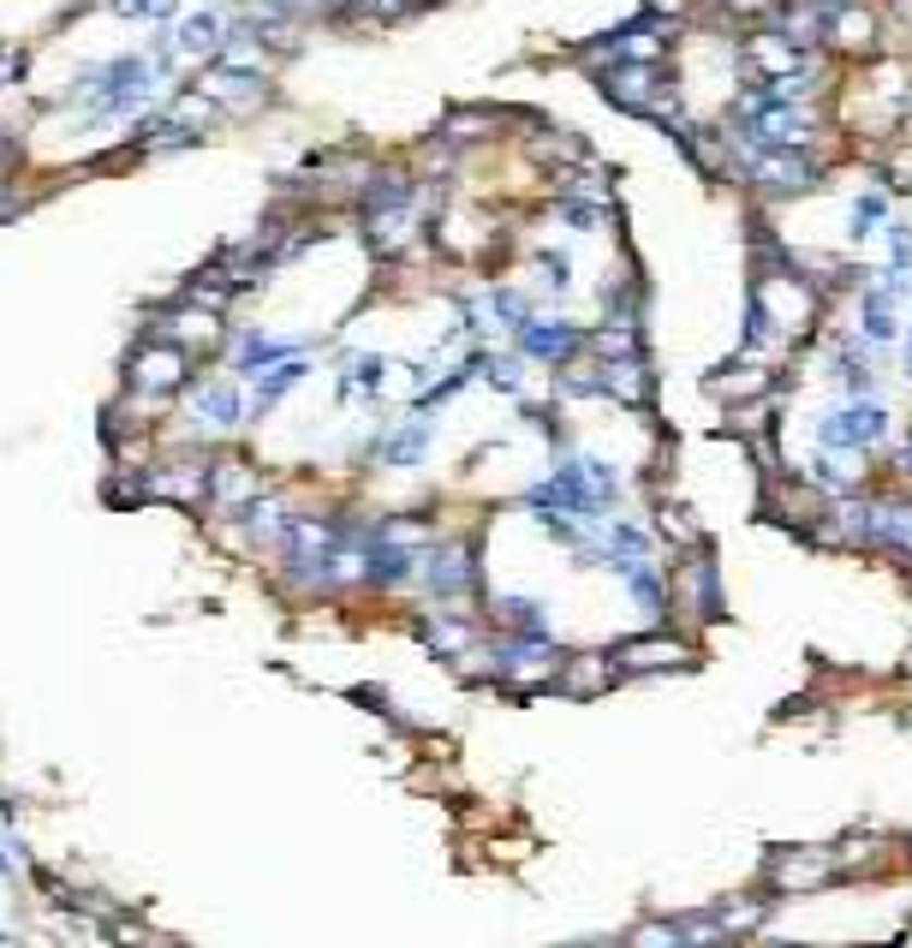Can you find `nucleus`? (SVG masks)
<instances>
[{
  "instance_id": "423d86ee",
  "label": "nucleus",
  "mask_w": 912,
  "mask_h": 948,
  "mask_svg": "<svg viewBox=\"0 0 912 948\" xmlns=\"http://www.w3.org/2000/svg\"><path fill=\"white\" fill-rule=\"evenodd\" d=\"M603 382H608V394H615V400H632V406H644V400H650V376H644L639 352H632V358H608L603 364Z\"/></svg>"
},
{
  "instance_id": "6e6552de",
  "label": "nucleus",
  "mask_w": 912,
  "mask_h": 948,
  "mask_svg": "<svg viewBox=\"0 0 912 948\" xmlns=\"http://www.w3.org/2000/svg\"><path fill=\"white\" fill-rule=\"evenodd\" d=\"M889 299H895V293H865V299H859V323H865L871 347H883V340H895V316H889Z\"/></svg>"
},
{
  "instance_id": "f03ea898",
  "label": "nucleus",
  "mask_w": 912,
  "mask_h": 948,
  "mask_svg": "<svg viewBox=\"0 0 912 948\" xmlns=\"http://www.w3.org/2000/svg\"><path fill=\"white\" fill-rule=\"evenodd\" d=\"M519 352H525V358H537V364H561V358H573V352H579V328L531 311L525 323H519Z\"/></svg>"
},
{
  "instance_id": "9d476101",
  "label": "nucleus",
  "mask_w": 912,
  "mask_h": 948,
  "mask_svg": "<svg viewBox=\"0 0 912 948\" xmlns=\"http://www.w3.org/2000/svg\"><path fill=\"white\" fill-rule=\"evenodd\" d=\"M889 263H895V269H912V227H895V233H889Z\"/></svg>"
},
{
  "instance_id": "f257e3e1",
  "label": "nucleus",
  "mask_w": 912,
  "mask_h": 948,
  "mask_svg": "<svg viewBox=\"0 0 912 948\" xmlns=\"http://www.w3.org/2000/svg\"><path fill=\"white\" fill-rule=\"evenodd\" d=\"M883 424H889V412L877 406V400H865L859 394L847 412H829V418L817 424V448H871V441L883 436Z\"/></svg>"
},
{
  "instance_id": "0eeeda50",
  "label": "nucleus",
  "mask_w": 912,
  "mask_h": 948,
  "mask_svg": "<svg viewBox=\"0 0 912 948\" xmlns=\"http://www.w3.org/2000/svg\"><path fill=\"white\" fill-rule=\"evenodd\" d=\"M889 221V185H865V192H853V209H847V233L865 239L871 227Z\"/></svg>"
},
{
  "instance_id": "9b49d317",
  "label": "nucleus",
  "mask_w": 912,
  "mask_h": 948,
  "mask_svg": "<svg viewBox=\"0 0 912 948\" xmlns=\"http://www.w3.org/2000/svg\"><path fill=\"white\" fill-rule=\"evenodd\" d=\"M662 537L668 543H692V520H686V513H674V508H662Z\"/></svg>"
},
{
  "instance_id": "7ed1b4c3",
  "label": "nucleus",
  "mask_w": 912,
  "mask_h": 948,
  "mask_svg": "<svg viewBox=\"0 0 912 948\" xmlns=\"http://www.w3.org/2000/svg\"><path fill=\"white\" fill-rule=\"evenodd\" d=\"M829 877H835V853H817V847H788L769 865L776 889H811V883H829Z\"/></svg>"
},
{
  "instance_id": "20e7f679",
  "label": "nucleus",
  "mask_w": 912,
  "mask_h": 948,
  "mask_svg": "<svg viewBox=\"0 0 912 948\" xmlns=\"http://www.w3.org/2000/svg\"><path fill=\"white\" fill-rule=\"evenodd\" d=\"M608 663L627 668V674H644V668H686L692 656L680 651L674 639H662V632H656V639H632V644H620V651L608 656Z\"/></svg>"
},
{
  "instance_id": "39448f33",
  "label": "nucleus",
  "mask_w": 912,
  "mask_h": 948,
  "mask_svg": "<svg viewBox=\"0 0 912 948\" xmlns=\"http://www.w3.org/2000/svg\"><path fill=\"white\" fill-rule=\"evenodd\" d=\"M620 579H627V591H632V603L639 609H650V615H662L668 609V585H662V573H656L650 561H620Z\"/></svg>"
},
{
  "instance_id": "1a4fd4ad",
  "label": "nucleus",
  "mask_w": 912,
  "mask_h": 948,
  "mask_svg": "<svg viewBox=\"0 0 912 948\" xmlns=\"http://www.w3.org/2000/svg\"><path fill=\"white\" fill-rule=\"evenodd\" d=\"M686 585H692V597H698V615L709 621V615L721 609V597H716V567H709V555H698V567L686 573Z\"/></svg>"
},
{
  "instance_id": "f8f14e48",
  "label": "nucleus",
  "mask_w": 912,
  "mask_h": 948,
  "mask_svg": "<svg viewBox=\"0 0 912 948\" xmlns=\"http://www.w3.org/2000/svg\"><path fill=\"white\" fill-rule=\"evenodd\" d=\"M907 370H912V335H907Z\"/></svg>"
}]
</instances>
